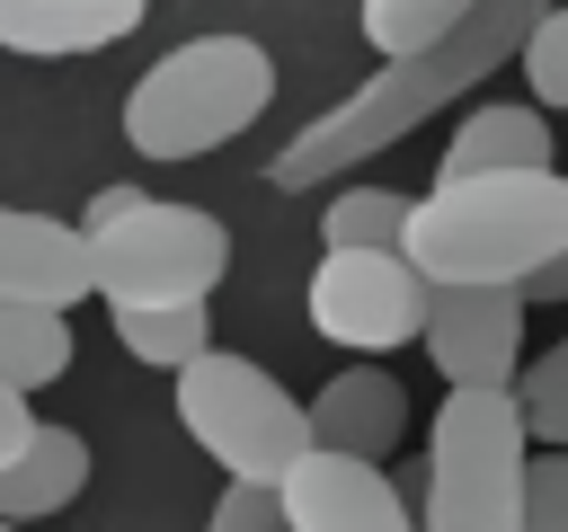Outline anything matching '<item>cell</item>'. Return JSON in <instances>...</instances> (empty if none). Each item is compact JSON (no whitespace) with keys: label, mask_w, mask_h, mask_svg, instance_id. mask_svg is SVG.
<instances>
[{"label":"cell","mask_w":568,"mask_h":532,"mask_svg":"<svg viewBox=\"0 0 568 532\" xmlns=\"http://www.w3.org/2000/svg\"><path fill=\"white\" fill-rule=\"evenodd\" d=\"M550 0H488V9H470L453 35H435V44H417V53H390L364 89H346L328 115H311L284 151H275V186H328V177H346V168H364L373 151H390L408 124H426V115H444L470 80H488L497 62H515V44L532 35V18H541Z\"/></svg>","instance_id":"cell-1"},{"label":"cell","mask_w":568,"mask_h":532,"mask_svg":"<svg viewBox=\"0 0 568 532\" xmlns=\"http://www.w3.org/2000/svg\"><path fill=\"white\" fill-rule=\"evenodd\" d=\"M568 248V177L559 168H488L408 195L399 257L426 284H524Z\"/></svg>","instance_id":"cell-2"},{"label":"cell","mask_w":568,"mask_h":532,"mask_svg":"<svg viewBox=\"0 0 568 532\" xmlns=\"http://www.w3.org/2000/svg\"><path fill=\"white\" fill-rule=\"evenodd\" d=\"M275 106V53L257 35H186L124 89V142L142 160H204Z\"/></svg>","instance_id":"cell-3"},{"label":"cell","mask_w":568,"mask_h":532,"mask_svg":"<svg viewBox=\"0 0 568 532\" xmlns=\"http://www.w3.org/2000/svg\"><path fill=\"white\" fill-rule=\"evenodd\" d=\"M80 239H89V293L106 310L204 301L231 266V231L204 204L142 195V186H98L80 213Z\"/></svg>","instance_id":"cell-4"},{"label":"cell","mask_w":568,"mask_h":532,"mask_svg":"<svg viewBox=\"0 0 568 532\" xmlns=\"http://www.w3.org/2000/svg\"><path fill=\"white\" fill-rule=\"evenodd\" d=\"M524 408L515 390H444L426 426V505L417 532H515L524 514Z\"/></svg>","instance_id":"cell-5"},{"label":"cell","mask_w":568,"mask_h":532,"mask_svg":"<svg viewBox=\"0 0 568 532\" xmlns=\"http://www.w3.org/2000/svg\"><path fill=\"white\" fill-rule=\"evenodd\" d=\"M178 426H186L195 452H213L231 479H284V470L311 452L302 399H293L266 364H248V355H231V346H204L195 364H178Z\"/></svg>","instance_id":"cell-6"},{"label":"cell","mask_w":568,"mask_h":532,"mask_svg":"<svg viewBox=\"0 0 568 532\" xmlns=\"http://www.w3.org/2000/svg\"><path fill=\"white\" fill-rule=\"evenodd\" d=\"M302 301H311V328L346 355H399L426 328V275L399 248H320Z\"/></svg>","instance_id":"cell-7"},{"label":"cell","mask_w":568,"mask_h":532,"mask_svg":"<svg viewBox=\"0 0 568 532\" xmlns=\"http://www.w3.org/2000/svg\"><path fill=\"white\" fill-rule=\"evenodd\" d=\"M426 364L444 390H515L524 372V293L515 284H426Z\"/></svg>","instance_id":"cell-8"},{"label":"cell","mask_w":568,"mask_h":532,"mask_svg":"<svg viewBox=\"0 0 568 532\" xmlns=\"http://www.w3.org/2000/svg\"><path fill=\"white\" fill-rule=\"evenodd\" d=\"M275 497H284V532H417V514L390 488V470L355 461V452H320L311 443L275 479Z\"/></svg>","instance_id":"cell-9"},{"label":"cell","mask_w":568,"mask_h":532,"mask_svg":"<svg viewBox=\"0 0 568 532\" xmlns=\"http://www.w3.org/2000/svg\"><path fill=\"white\" fill-rule=\"evenodd\" d=\"M80 293H89V239H80V222L0 204V301L71 310Z\"/></svg>","instance_id":"cell-10"},{"label":"cell","mask_w":568,"mask_h":532,"mask_svg":"<svg viewBox=\"0 0 568 532\" xmlns=\"http://www.w3.org/2000/svg\"><path fill=\"white\" fill-rule=\"evenodd\" d=\"M311 443L320 452H355V461H390L408 434V390L382 364H346L337 381H320V399H302Z\"/></svg>","instance_id":"cell-11"},{"label":"cell","mask_w":568,"mask_h":532,"mask_svg":"<svg viewBox=\"0 0 568 532\" xmlns=\"http://www.w3.org/2000/svg\"><path fill=\"white\" fill-rule=\"evenodd\" d=\"M142 18H151V0H0V53H27V62L106 53Z\"/></svg>","instance_id":"cell-12"},{"label":"cell","mask_w":568,"mask_h":532,"mask_svg":"<svg viewBox=\"0 0 568 532\" xmlns=\"http://www.w3.org/2000/svg\"><path fill=\"white\" fill-rule=\"evenodd\" d=\"M488 168H550V106L497 98V106H470V115L444 133L435 186H444V177H488Z\"/></svg>","instance_id":"cell-13"},{"label":"cell","mask_w":568,"mask_h":532,"mask_svg":"<svg viewBox=\"0 0 568 532\" xmlns=\"http://www.w3.org/2000/svg\"><path fill=\"white\" fill-rule=\"evenodd\" d=\"M89 479V443L71 426H27V443L0 461V523H44L80 497Z\"/></svg>","instance_id":"cell-14"},{"label":"cell","mask_w":568,"mask_h":532,"mask_svg":"<svg viewBox=\"0 0 568 532\" xmlns=\"http://www.w3.org/2000/svg\"><path fill=\"white\" fill-rule=\"evenodd\" d=\"M71 372V319L36 301H0V390H44Z\"/></svg>","instance_id":"cell-15"},{"label":"cell","mask_w":568,"mask_h":532,"mask_svg":"<svg viewBox=\"0 0 568 532\" xmlns=\"http://www.w3.org/2000/svg\"><path fill=\"white\" fill-rule=\"evenodd\" d=\"M106 319H115L124 355H133V364H160V372H178V364H195V355L213 346L204 301H151V310H106Z\"/></svg>","instance_id":"cell-16"},{"label":"cell","mask_w":568,"mask_h":532,"mask_svg":"<svg viewBox=\"0 0 568 532\" xmlns=\"http://www.w3.org/2000/svg\"><path fill=\"white\" fill-rule=\"evenodd\" d=\"M470 9H488V0H355V27H364V44L390 62V53H417V44L453 35Z\"/></svg>","instance_id":"cell-17"},{"label":"cell","mask_w":568,"mask_h":532,"mask_svg":"<svg viewBox=\"0 0 568 532\" xmlns=\"http://www.w3.org/2000/svg\"><path fill=\"white\" fill-rule=\"evenodd\" d=\"M399 231H408V195L390 186H346L320 213V248H399Z\"/></svg>","instance_id":"cell-18"},{"label":"cell","mask_w":568,"mask_h":532,"mask_svg":"<svg viewBox=\"0 0 568 532\" xmlns=\"http://www.w3.org/2000/svg\"><path fill=\"white\" fill-rule=\"evenodd\" d=\"M515 408H524V434H532V443H559V452H568V337L541 346V355L515 372Z\"/></svg>","instance_id":"cell-19"},{"label":"cell","mask_w":568,"mask_h":532,"mask_svg":"<svg viewBox=\"0 0 568 532\" xmlns=\"http://www.w3.org/2000/svg\"><path fill=\"white\" fill-rule=\"evenodd\" d=\"M524 80H532V106H568V0H550L532 18V35L515 44Z\"/></svg>","instance_id":"cell-20"},{"label":"cell","mask_w":568,"mask_h":532,"mask_svg":"<svg viewBox=\"0 0 568 532\" xmlns=\"http://www.w3.org/2000/svg\"><path fill=\"white\" fill-rule=\"evenodd\" d=\"M515 532H568V452L559 443H532L524 461V514Z\"/></svg>","instance_id":"cell-21"},{"label":"cell","mask_w":568,"mask_h":532,"mask_svg":"<svg viewBox=\"0 0 568 532\" xmlns=\"http://www.w3.org/2000/svg\"><path fill=\"white\" fill-rule=\"evenodd\" d=\"M204 532H284L275 479H231V488L213 497V523H204Z\"/></svg>","instance_id":"cell-22"},{"label":"cell","mask_w":568,"mask_h":532,"mask_svg":"<svg viewBox=\"0 0 568 532\" xmlns=\"http://www.w3.org/2000/svg\"><path fill=\"white\" fill-rule=\"evenodd\" d=\"M515 293H524V301H568V248H559V257H541Z\"/></svg>","instance_id":"cell-23"},{"label":"cell","mask_w":568,"mask_h":532,"mask_svg":"<svg viewBox=\"0 0 568 532\" xmlns=\"http://www.w3.org/2000/svg\"><path fill=\"white\" fill-rule=\"evenodd\" d=\"M27 426H36V408H27L18 390H0V461H9L18 443H27Z\"/></svg>","instance_id":"cell-24"},{"label":"cell","mask_w":568,"mask_h":532,"mask_svg":"<svg viewBox=\"0 0 568 532\" xmlns=\"http://www.w3.org/2000/svg\"><path fill=\"white\" fill-rule=\"evenodd\" d=\"M0 532H27V523H0Z\"/></svg>","instance_id":"cell-25"}]
</instances>
